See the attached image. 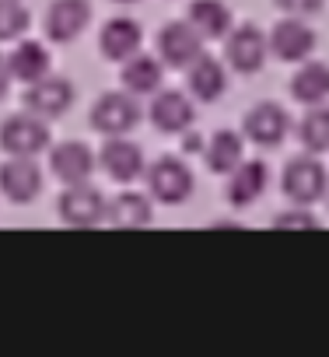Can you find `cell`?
<instances>
[{
	"mask_svg": "<svg viewBox=\"0 0 329 357\" xmlns=\"http://www.w3.org/2000/svg\"><path fill=\"white\" fill-rule=\"evenodd\" d=\"M280 186H284V197H287V200H294L298 207H308V204H315V200L326 197L329 178H326V168H322V165L312 158V151H308V154L291 158V161L284 165Z\"/></svg>",
	"mask_w": 329,
	"mask_h": 357,
	"instance_id": "6da1fadb",
	"label": "cell"
},
{
	"mask_svg": "<svg viewBox=\"0 0 329 357\" xmlns=\"http://www.w3.org/2000/svg\"><path fill=\"white\" fill-rule=\"evenodd\" d=\"M0 147L8 154H22V158H36L39 151L49 147V130L46 119L36 112H15L0 123Z\"/></svg>",
	"mask_w": 329,
	"mask_h": 357,
	"instance_id": "7a4b0ae2",
	"label": "cell"
},
{
	"mask_svg": "<svg viewBox=\"0 0 329 357\" xmlns=\"http://www.w3.org/2000/svg\"><path fill=\"white\" fill-rule=\"evenodd\" d=\"M140 123V105L137 95L130 91H105L91 105V126L105 137H123Z\"/></svg>",
	"mask_w": 329,
	"mask_h": 357,
	"instance_id": "3957f363",
	"label": "cell"
},
{
	"mask_svg": "<svg viewBox=\"0 0 329 357\" xmlns=\"http://www.w3.org/2000/svg\"><path fill=\"white\" fill-rule=\"evenodd\" d=\"M147 190H151L154 200L176 207V204L190 200V193H193V172H190L179 158L164 154V158H158V161L147 168Z\"/></svg>",
	"mask_w": 329,
	"mask_h": 357,
	"instance_id": "277c9868",
	"label": "cell"
},
{
	"mask_svg": "<svg viewBox=\"0 0 329 357\" xmlns=\"http://www.w3.org/2000/svg\"><path fill=\"white\" fill-rule=\"evenodd\" d=\"M60 218L67 228H98L109 218V204L102 200V193L91 183H74L63 190L60 204H56Z\"/></svg>",
	"mask_w": 329,
	"mask_h": 357,
	"instance_id": "5b68a950",
	"label": "cell"
},
{
	"mask_svg": "<svg viewBox=\"0 0 329 357\" xmlns=\"http://www.w3.org/2000/svg\"><path fill=\"white\" fill-rule=\"evenodd\" d=\"M158 56L164 67L186 70L197 56H204V36L190 22H172L158 32Z\"/></svg>",
	"mask_w": 329,
	"mask_h": 357,
	"instance_id": "8992f818",
	"label": "cell"
},
{
	"mask_svg": "<svg viewBox=\"0 0 329 357\" xmlns=\"http://www.w3.org/2000/svg\"><path fill=\"white\" fill-rule=\"evenodd\" d=\"M224 56H228V63L238 74H256L266 63V56H270V39L256 25H238V29L228 32Z\"/></svg>",
	"mask_w": 329,
	"mask_h": 357,
	"instance_id": "52a82bcc",
	"label": "cell"
},
{
	"mask_svg": "<svg viewBox=\"0 0 329 357\" xmlns=\"http://www.w3.org/2000/svg\"><path fill=\"white\" fill-rule=\"evenodd\" d=\"M70 105H74V84L67 77L46 74V77L32 81L25 91V109L43 116V119H60Z\"/></svg>",
	"mask_w": 329,
	"mask_h": 357,
	"instance_id": "ba28073f",
	"label": "cell"
},
{
	"mask_svg": "<svg viewBox=\"0 0 329 357\" xmlns=\"http://www.w3.org/2000/svg\"><path fill=\"white\" fill-rule=\"evenodd\" d=\"M43 190V172L32 158L11 154V161L0 165V193L11 204H32Z\"/></svg>",
	"mask_w": 329,
	"mask_h": 357,
	"instance_id": "9c48e42d",
	"label": "cell"
},
{
	"mask_svg": "<svg viewBox=\"0 0 329 357\" xmlns=\"http://www.w3.org/2000/svg\"><path fill=\"white\" fill-rule=\"evenodd\" d=\"M266 39H270V53L277 60H284V63H301L315 50V32L301 18H294V15H287L284 22H277Z\"/></svg>",
	"mask_w": 329,
	"mask_h": 357,
	"instance_id": "30bf717a",
	"label": "cell"
},
{
	"mask_svg": "<svg viewBox=\"0 0 329 357\" xmlns=\"http://www.w3.org/2000/svg\"><path fill=\"white\" fill-rule=\"evenodd\" d=\"M91 22V0H53V4L46 8V36L53 43H70L77 39Z\"/></svg>",
	"mask_w": 329,
	"mask_h": 357,
	"instance_id": "8fae6325",
	"label": "cell"
},
{
	"mask_svg": "<svg viewBox=\"0 0 329 357\" xmlns=\"http://www.w3.org/2000/svg\"><path fill=\"white\" fill-rule=\"evenodd\" d=\"M98 165L105 168L109 178H116V183H133V178L144 175V151L126 137H109L102 144Z\"/></svg>",
	"mask_w": 329,
	"mask_h": 357,
	"instance_id": "7c38bea8",
	"label": "cell"
},
{
	"mask_svg": "<svg viewBox=\"0 0 329 357\" xmlns=\"http://www.w3.org/2000/svg\"><path fill=\"white\" fill-rule=\"evenodd\" d=\"M49 168L60 183L74 186V183H88L91 172H95V154L88 144L81 140H63L49 151Z\"/></svg>",
	"mask_w": 329,
	"mask_h": 357,
	"instance_id": "4fadbf2b",
	"label": "cell"
},
{
	"mask_svg": "<svg viewBox=\"0 0 329 357\" xmlns=\"http://www.w3.org/2000/svg\"><path fill=\"white\" fill-rule=\"evenodd\" d=\"M287 126H291V119L277 102H259L245 112V137L259 147H277L284 140Z\"/></svg>",
	"mask_w": 329,
	"mask_h": 357,
	"instance_id": "5bb4252c",
	"label": "cell"
},
{
	"mask_svg": "<svg viewBox=\"0 0 329 357\" xmlns=\"http://www.w3.org/2000/svg\"><path fill=\"white\" fill-rule=\"evenodd\" d=\"M197 119L190 98L183 91H154V102H151V123L154 130L161 133H183L190 130Z\"/></svg>",
	"mask_w": 329,
	"mask_h": 357,
	"instance_id": "9a60e30c",
	"label": "cell"
},
{
	"mask_svg": "<svg viewBox=\"0 0 329 357\" xmlns=\"http://www.w3.org/2000/svg\"><path fill=\"white\" fill-rule=\"evenodd\" d=\"M140 43H144V29L133 22V18H112V22H105V29H102V36H98V50H102V56L105 60H116V63H123V60H130L133 53H140Z\"/></svg>",
	"mask_w": 329,
	"mask_h": 357,
	"instance_id": "2e32d148",
	"label": "cell"
},
{
	"mask_svg": "<svg viewBox=\"0 0 329 357\" xmlns=\"http://www.w3.org/2000/svg\"><path fill=\"white\" fill-rule=\"evenodd\" d=\"M266 178H270V172H266L263 161H242L228 178V204L231 207H249L266 190Z\"/></svg>",
	"mask_w": 329,
	"mask_h": 357,
	"instance_id": "e0dca14e",
	"label": "cell"
},
{
	"mask_svg": "<svg viewBox=\"0 0 329 357\" xmlns=\"http://www.w3.org/2000/svg\"><path fill=\"white\" fill-rule=\"evenodd\" d=\"M186 84H190V91L200 98V102H214V98H221L224 95V88H228V77H224V67L214 60V56H197L190 67H186Z\"/></svg>",
	"mask_w": 329,
	"mask_h": 357,
	"instance_id": "ac0fdd59",
	"label": "cell"
},
{
	"mask_svg": "<svg viewBox=\"0 0 329 357\" xmlns=\"http://www.w3.org/2000/svg\"><path fill=\"white\" fill-rule=\"evenodd\" d=\"M291 98L301 105H319L329 98V67L319 60L301 63V70L291 77Z\"/></svg>",
	"mask_w": 329,
	"mask_h": 357,
	"instance_id": "d6986e66",
	"label": "cell"
},
{
	"mask_svg": "<svg viewBox=\"0 0 329 357\" xmlns=\"http://www.w3.org/2000/svg\"><path fill=\"white\" fill-rule=\"evenodd\" d=\"M204 161L214 175H231L242 165V137L235 130H217L204 147Z\"/></svg>",
	"mask_w": 329,
	"mask_h": 357,
	"instance_id": "ffe728a7",
	"label": "cell"
},
{
	"mask_svg": "<svg viewBox=\"0 0 329 357\" xmlns=\"http://www.w3.org/2000/svg\"><path fill=\"white\" fill-rule=\"evenodd\" d=\"M190 25L204 39H221L231 32V8L224 0H193L190 4Z\"/></svg>",
	"mask_w": 329,
	"mask_h": 357,
	"instance_id": "44dd1931",
	"label": "cell"
},
{
	"mask_svg": "<svg viewBox=\"0 0 329 357\" xmlns=\"http://www.w3.org/2000/svg\"><path fill=\"white\" fill-rule=\"evenodd\" d=\"M123 88L130 95H154L161 84V63L154 56H140L133 53L130 60H123V74H119Z\"/></svg>",
	"mask_w": 329,
	"mask_h": 357,
	"instance_id": "7402d4cb",
	"label": "cell"
},
{
	"mask_svg": "<svg viewBox=\"0 0 329 357\" xmlns=\"http://www.w3.org/2000/svg\"><path fill=\"white\" fill-rule=\"evenodd\" d=\"M8 60H11L15 81H22V84H32L49 74V53L43 50V43H22Z\"/></svg>",
	"mask_w": 329,
	"mask_h": 357,
	"instance_id": "603a6c76",
	"label": "cell"
},
{
	"mask_svg": "<svg viewBox=\"0 0 329 357\" xmlns=\"http://www.w3.org/2000/svg\"><path fill=\"white\" fill-rule=\"evenodd\" d=\"M109 221L116 228H147L151 225V200L126 190L109 204Z\"/></svg>",
	"mask_w": 329,
	"mask_h": 357,
	"instance_id": "cb8c5ba5",
	"label": "cell"
},
{
	"mask_svg": "<svg viewBox=\"0 0 329 357\" xmlns=\"http://www.w3.org/2000/svg\"><path fill=\"white\" fill-rule=\"evenodd\" d=\"M298 140H301V147L312 151V154L329 151V109H322V102L312 105V109L305 112V119L298 123Z\"/></svg>",
	"mask_w": 329,
	"mask_h": 357,
	"instance_id": "d4e9b609",
	"label": "cell"
},
{
	"mask_svg": "<svg viewBox=\"0 0 329 357\" xmlns=\"http://www.w3.org/2000/svg\"><path fill=\"white\" fill-rule=\"evenodd\" d=\"M29 29V11L22 0H0V43H11Z\"/></svg>",
	"mask_w": 329,
	"mask_h": 357,
	"instance_id": "484cf974",
	"label": "cell"
},
{
	"mask_svg": "<svg viewBox=\"0 0 329 357\" xmlns=\"http://www.w3.org/2000/svg\"><path fill=\"white\" fill-rule=\"evenodd\" d=\"M273 228L277 231H315L319 228V221L308 214V211H287V214H280V218H273Z\"/></svg>",
	"mask_w": 329,
	"mask_h": 357,
	"instance_id": "4316f807",
	"label": "cell"
},
{
	"mask_svg": "<svg viewBox=\"0 0 329 357\" xmlns=\"http://www.w3.org/2000/svg\"><path fill=\"white\" fill-rule=\"evenodd\" d=\"M273 4L284 11V15H294V18H308V15H319L326 0H273Z\"/></svg>",
	"mask_w": 329,
	"mask_h": 357,
	"instance_id": "83f0119b",
	"label": "cell"
},
{
	"mask_svg": "<svg viewBox=\"0 0 329 357\" xmlns=\"http://www.w3.org/2000/svg\"><path fill=\"white\" fill-rule=\"evenodd\" d=\"M11 81H15V74H11V60H8V56H0V98L8 95Z\"/></svg>",
	"mask_w": 329,
	"mask_h": 357,
	"instance_id": "f1b7e54d",
	"label": "cell"
},
{
	"mask_svg": "<svg viewBox=\"0 0 329 357\" xmlns=\"http://www.w3.org/2000/svg\"><path fill=\"white\" fill-rule=\"evenodd\" d=\"M183 147H186V151H204V147H207V144H204V140H200V137H197V133H190V137H186V140H183Z\"/></svg>",
	"mask_w": 329,
	"mask_h": 357,
	"instance_id": "f546056e",
	"label": "cell"
},
{
	"mask_svg": "<svg viewBox=\"0 0 329 357\" xmlns=\"http://www.w3.org/2000/svg\"><path fill=\"white\" fill-rule=\"evenodd\" d=\"M116 4H133V0H116Z\"/></svg>",
	"mask_w": 329,
	"mask_h": 357,
	"instance_id": "4dcf8cb0",
	"label": "cell"
}]
</instances>
